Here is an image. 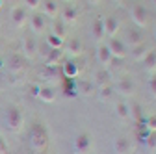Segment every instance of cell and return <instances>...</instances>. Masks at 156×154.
<instances>
[{"label": "cell", "instance_id": "obj_6", "mask_svg": "<svg viewBox=\"0 0 156 154\" xmlns=\"http://www.w3.org/2000/svg\"><path fill=\"white\" fill-rule=\"evenodd\" d=\"M24 67H26V60H24V56H21V54H13V56H9V58H8V69H9L11 72L19 74L21 71H24Z\"/></svg>", "mask_w": 156, "mask_h": 154}, {"label": "cell", "instance_id": "obj_14", "mask_svg": "<svg viewBox=\"0 0 156 154\" xmlns=\"http://www.w3.org/2000/svg\"><path fill=\"white\" fill-rule=\"evenodd\" d=\"M67 52H69V56H80L82 54V50H84V45H82V41L80 39H69L67 41Z\"/></svg>", "mask_w": 156, "mask_h": 154}, {"label": "cell", "instance_id": "obj_5", "mask_svg": "<svg viewBox=\"0 0 156 154\" xmlns=\"http://www.w3.org/2000/svg\"><path fill=\"white\" fill-rule=\"evenodd\" d=\"M130 17H132V21L136 23V26H138V28H141V26H147L149 13H147V9H145L141 4H136V6H132Z\"/></svg>", "mask_w": 156, "mask_h": 154}, {"label": "cell", "instance_id": "obj_24", "mask_svg": "<svg viewBox=\"0 0 156 154\" xmlns=\"http://www.w3.org/2000/svg\"><path fill=\"white\" fill-rule=\"evenodd\" d=\"M130 52H132V56H134V58H136V60H138V61H141L143 58L147 56L149 48H147V47H145V45L141 43V45H138V47H132V50H130Z\"/></svg>", "mask_w": 156, "mask_h": 154}, {"label": "cell", "instance_id": "obj_32", "mask_svg": "<svg viewBox=\"0 0 156 154\" xmlns=\"http://www.w3.org/2000/svg\"><path fill=\"white\" fill-rule=\"evenodd\" d=\"M147 145L151 149H156V132H151L149 134V138H147Z\"/></svg>", "mask_w": 156, "mask_h": 154}, {"label": "cell", "instance_id": "obj_38", "mask_svg": "<svg viewBox=\"0 0 156 154\" xmlns=\"http://www.w3.org/2000/svg\"><path fill=\"white\" fill-rule=\"evenodd\" d=\"M152 2H154V4H156V0H152Z\"/></svg>", "mask_w": 156, "mask_h": 154}, {"label": "cell", "instance_id": "obj_26", "mask_svg": "<svg viewBox=\"0 0 156 154\" xmlns=\"http://www.w3.org/2000/svg\"><path fill=\"white\" fill-rule=\"evenodd\" d=\"M115 108H117V115H119L121 119H130V106H128V104L119 102Z\"/></svg>", "mask_w": 156, "mask_h": 154}, {"label": "cell", "instance_id": "obj_3", "mask_svg": "<svg viewBox=\"0 0 156 154\" xmlns=\"http://www.w3.org/2000/svg\"><path fill=\"white\" fill-rule=\"evenodd\" d=\"M93 141L89 134H78L74 139V152L76 154H91Z\"/></svg>", "mask_w": 156, "mask_h": 154}, {"label": "cell", "instance_id": "obj_36", "mask_svg": "<svg viewBox=\"0 0 156 154\" xmlns=\"http://www.w3.org/2000/svg\"><path fill=\"white\" fill-rule=\"evenodd\" d=\"M87 2H89V4H99L101 0H87Z\"/></svg>", "mask_w": 156, "mask_h": 154}, {"label": "cell", "instance_id": "obj_22", "mask_svg": "<svg viewBox=\"0 0 156 154\" xmlns=\"http://www.w3.org/2000/svg\"><path fill=\"white\" fill-rule=\"evenodd\" d=\"M52 33L58 35V37H62V39H65V35H67V24L63 21H56V19H54V23H52Z\"/></svg>", "mask_w": 156, "mask_h": 154}, {"label": "cell", "instance_id": "obj_18", "mask_svg": "<svg viewBox=\"0 0 156 154\" xmlns=\"http://www.w3.org/2000/svg\"><path fill=\"white\" fill-rule=\"evenodd\" d=\"M97 58H99V61L102 63V65H108L110 61H112V52H110V48H108V45H102V47H99V50H97Z\"/></svg>", "mask_w": 156, "mask_h": 154}, {"label": "cell", "instance_id": "obj_35", "mask_svg": "<svg viewBox=\"0 0 156 154\" xmlns=\"http://www.w3.org/2000/svg\"><path fill=\"white\" fill-rule=\"evenodd\" d=\"M149 89H151V93L156 97V76H152V78L149 80Z\"/></svg>", "mask_w": 156, "mask_h": 154}, {"label": "cell", "instance_id": "obj_8", "mask_svg": "<svg viewBox=\"0 0 156 154\" xmlns=\"http://www.w3.org/2000/svg\"><path fill=\"white\" fill-rule=\"evenodd\" d=\"M62 58H63V50L62 48H50L48 54L45 56V63H47V67H56L62 61Z\"/></svg>", "mask_w": 156, "mask_h": 154}, {"label": "cell", "instance_id": "obj_16", "mask_svg": "<svg viewBox=\"0 0 156 154\" xmlns=\"http://www.w3.org/2000/svg\"><path fill=\"white\" fill-rule=\"evenodd\" d=\"M23 50H24L26 58H32V56L35 54V50H37V43H35V39H34L32 35L24 37V41H23Z\"/></svg>", "mask_w": 156, "mask_h": 154}, {"label": "cell", "instance_id": "obj_25", "mask_svg": "<svg viewBox=\"0 0 156 154\" xmlns=\"http://www.w3.org/2000/svg\"><path fill=\"white\" fill-rule=\"evenodd\" d=\"M47 45L50 48H62L63 47V39L58 37V35H54V33H50V35H47Z\"/></svg>", "mask_w": 156, "mask_h": 154}, {"label": "cell", "instance_id": "obj_10", "mask_svg": "<svg viewBox=\"0 0 156 154\" xmlns=\"http://www.w3.org/2000/svg\"><path fill=\"white\" fill-rule=\"evenodd\" d=\"M30 26H32V30H34L35 33H43V32L47 30V21H45V17L39 15V13L32 15V19H30Z\"/></svg>", "mask_w": 156, "mask_h": 154}, {"label": "cell", "instance_id": "obj_20", "mask_svg": "<svg viewBox=\"0 0 156 154\" xmlns=\"http://www.w3.org/2000/svg\"><path fill=\"white\" fill-rule=\"evenodd\" d=\"M43 9H45V15L50 17V19H56L58 13H60V8H58V4L54 2V0H45Z\"/></svg>", "mask_w": 156, "mask_h": 154}, {"label": "cell", "instance_id": "obj_27", "mask_svg": "<svg viewBox=\"0 0 156 154\" xmlns=\"http://www.w3.org/2000/svg\"><path fill=\"white\" fill-rule=\"evenodd\" d=\"M95 78H97V82H99V86H106L108 80H110V72L106 69H102V71H99L95 74Z\"/></svg>", "mask_w": 156, "mask_h": 154}, {"label": "cell", "instance_id": "obj_9", "mask_svg": "<svg viewBox=\"0 0 156 154\" xmlns=\"http://www.w3.org/2000/svg\"><path fill=\"white\" fill-rule=\"evenodd\" d=\"M117 91H119L121 95H132L136 91V86H134V80L128 78V76H125V78H121L119 82H117Z\"/></svg>", "mask_w": 156, "mask_h": 154}, {"label": "cell", "instance_id": "obj_1", "mask_svg": "<svg viewBox=\"0 0 156 154\" xmlns=\"http://www.w3.org/2000/svg\"><path fill=\"white\" fill-rule=\"evenodd\" d=\"M28 139H30V145L34 150H43L47 145H48V132H47V126L43 123H34L32 128H30V134H28Z\"/></svg>", "mask_w": 156, "mask_h": 154}, {"label": "cell", "instance_id": "obj_23", "mask_svg": "<svg viewBox=\"0 0 156 154\" xmlns=\"http://www.w3.org/2000/svg\"><path fill=\"white\" fill-rule=\"evenodd\" d=\"M62 71H63V74L67 76L69 80H74L76 76H78V65H76L74 61H67V63L63 65V69H62Z\"/></svg>", "mask_w": 156, "mask_h": 154}, {"label": "cell", "instance_id": "obj_21", "mask_svg": "<svg viewBox=\"0 0 156 154\" xmlns=\"http://www.w3.org/2000/svg\"><path fill=\"white\" fill-rule=\"evenodd\" d=\"M141 63H143V67L147 71H156V52L154 50H149L147 56L141 60Z\"/></svg>", "mask_w": 156, "mask_h": 154}, {"label": "cell", "instance_id": "obj_4", "mask_svg": "<svg viewBox=\"0 0 156 154\" xmlns=\"http://www.w3.org/2000/svg\"><path fill=\"white\" fill-rule=\"evenodd\" d=\"M108 48L112 52L113 58H119V60H123V58L128 54V47L123 39H119V37H112L110 43H108Z\"/></svg>", "mask_w": 156, "mask_h": 154}, {"label": "cell", "instance_id": "obj_7", "mask_svg": "<svg viewBox=\"0 0 156 154\" xmlns=\"http://www.w3.org/2000/svg\"><path fill=\"white\" fill-rule=\"evenodd\" d=\"M125 43H126L128 47H138V45H141V43H143V33H141V30H140V28H130V30L126 32Z\"/></svg>", "mask_w": 156, "mask_h": 154}, {"label": "cell", "instance_id": "obj_2", "mask_svg": "<svg viewBox=\"0 0 156 154\" xmlns=\"http://www.w3.org/2000/svg\"><path fill=\"white\" fill-rule=\"evenodd\" d=\"M23 123H24V115H23V111L19 110L17 106H9L8 111H6V124H8V128H9L11 132L17 134V132H21Z\"/></svg>", "mask_w": 156, "mask_h": 154}, {"label": "cell", "instance_id": "obj_28", "mask_svg": "<svg viewBox=\"0 0 156 154\" xmlns=\"http://www.w3.org/2000/svg\"><path fill=\"white\" fill-rule=\"evenodd\" d=\"M130 117H134L138 123H141V121H143V115H141V106H140V104L130 106Z\"/></svg>", "mask_w": 156, "mask_h": 154}, {"label": "cell", "instance_id": "obj_15", "mask_svg": "<svg viewBox=\"0 0 156 154\" xmlns=\"http://www.w3.org/2000/svg\"><path fill=\"white\" fill-rule=\"evenodd\" d=\"M91 32H93V37H95V39H102V37L106 35V32H104V19L97 17L95 21H93V28H91Z\"/></svg>", "mask_w": 156, "mask_h": 154}, {"label": "cell", "instance_id": "obj_31", "mask_svg": "<svg viewBox=\"0 0 156 154\" xmlns=\"http://www.w3.org/2000/svg\"><path fill=\"white\" fill-rule=\"evenodd\" d=\"M141 123L147 126L149 132H156V117H149V119H145V121H141Z\"/></svg>", "mask_w": 156, "mask_h": 154}, {"label": "cell", "instance_id": "obj_17", "mask_svg": "<svg viewBox=\"0 0 156 154\" xmlns=\"http://www.w3.org/2000/svg\"><path fill=\"white\" fill-rule=\"evenodd\" d=\"M78 19V9L74 6H67L63 11H62V21L67 24V23H74Z\"/></svg>", "mask_w": 156, "mask_h": 154}, {"label": "cell", "instance_id": "obj_39", "mask_svg": "<svg viewBox=\"0 0 156 154\" xmlns=\"http://www.w3.org/2000/svg\"><path fill=\"white\" fill-rule=\"evenodd\" d=\"M154 150H156V149H154Z\"/></svg>", "mask_w": 156, "mask_h": 154}, {"label": "cell", "instance_id": "obj_19", "mask_svg": "<svg viewBox=\"0 0 156 154\" xmlns=\"http://www.w3.org/2000/svg\"><path fill=\"white\" fill-rule=\"evenodd\" d=\"M35 95H37L41 100H45V102H54V99H56L54 89H52V87H47V86H45V87H39Z\"/></svg>", "mask_w": 156, "mask_h": 154}, {"label": "cell", "instance_id": "obj_29", "mask_svg": "<svg viewBox=\"0 0 156 154\" xmlns=\"http://www.w3.org/2000/svg\"><path fill=\"white\" fill-rule=\"evenodd\" d=\"M112 93H113V89L106 84V86H101V89H99V95H101V99L102 100H108L110 97H112Z\"/></svg>", "mask_w": 156, "mask_h": 154}, {"label": "cell", "instance_id": "obj_11", "mask_svg": "<svg viewBox=\"0 0 156 154\" xmlns=\"http://www.w3.org/2000/svg\"><path fill=\"white\" fill-rule=\"evenodd\" d=\"M113 147H115L117 154H130L132 152V143H130L128 138H117Z\"/></svg>", "mask_w": 156, "mask_h": 154}, {"label": "cell", "instance_id": "obj_34", "mask_svg": "<svg viewBox=\"0 0 156 154\" xmlns=\"http://www.w3.org/2000/svg\"><path fill=\"white\" fill-rule=\"evenodd\" d=\"M0 154H8V145H6V139L2 138V134H0Z\"/></svg>", "mask_w": 156, "mask_h": 154}, {"label": "cell", "instance_id": "obj_12", "mask_svg": "<svg viewBox=\"0 0 156 154\" xmlns=\"http://www.w3.org/2000/svg\"><path fill=\"white\" fill-rule=\"evenodd\" d=\"M11 21L15 23V26H24V23L28 21V15H26V9L24 8H15L11 11Z\"/></svg>", "mask_w": 156, "mask_h": 154}, {"label": "cell", "instance_id": "obj_33", "mask_svg": "<svg viewBox=\"0 0 156 154\" xmlns=\"http://www.w3.org/2000/svg\"><path fill=\"white\" fill-rule=\"evenodd\" d=\"M24 2H26V6L32 8V9H35V8L41 6V0H24Z\"/></svg>", "mask_w": 156, "mask_h": 154}, {"label": "cell", "instance_id": "obj_13", "mask_svg": "<svg viewBox=\"0 0 156 154\" xmlns=\"http://www.w3.org/2000/svg\"><path fill=\"white\" fill-rule=\"evenodd\" d=\"M104 32H106V35L113 37L117 32H119V21H117L115 17H106L104 19Z\"/></svg>", "mask_w": 156, "mask_h": 154}, {"label": "cell", "instance_id": "obj_30", "mask_svg": "<svg viewBox=\"0 0 156 154\" xmlns=\"http://www.w3.org/2000/svg\"><path fill=\"white\" fill-rule=\"evenodd\" d=\"M78 89H80L84 95H93V91H95L93 84H89V82H82V84H78Z\"/></svg>", "mask_w": 156, "mask_h": 154}, {"label": "cell", "instance_id": "obj_37", "mask_svg": "<svg viewBox=\"0 0 156 154\" xmlns=\"http://www.w3.org/2000/svg\"><path fill=\"white\" fill-rule=\"evenodd\" d=\"M0 8H2V0H0Z\"/></svg>", "mask_w": 156, "mask_h": 154}]
</instances>
